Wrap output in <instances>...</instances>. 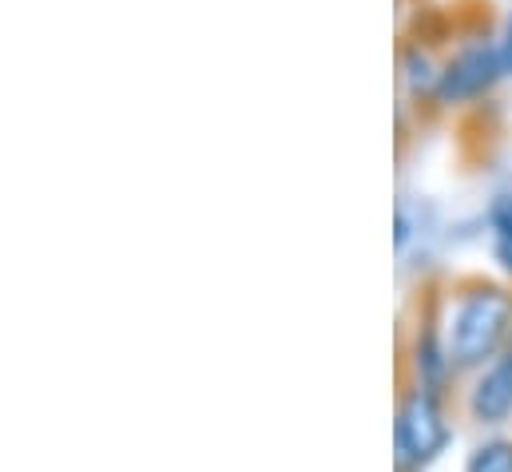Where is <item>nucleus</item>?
<instances>
[{
    "label": "nucleus",
    "instance_id": "obj_6",
    "mask_svg": "<svg viewBox=\"0 0 512 472\" xmlns=\"http://www.w3.org/2000/svg\"><path fill=\"white\" fill-rule=\"evenodd\" d=\"M413 369H417V385L429 389V393H441L445 381H449V373H457L433 318H425V322L417 326V338H413Z\"/></svg>",
    "mask_w": 512,
    "mask_h": 472
},
{
    "label": "nucleus",
    "instance_id": "obj_1",
    "mask_svg": "<svg viewBox=\"0 0 512 472\" xmlns=\"http://www.w3.org/2000/svg\"><path fill=\"white\" fill-rule=\"evenodd\" d=\"M512 338V294L497 282H469L453 294L445 350L453 369H485Z\"/></svg>",
    "mask_w": 512,
    "mask_h": 472
},
{
    "label": "nucleus",
    "instance_id": "obj_3",
    "mask_svg": "<svg viewBox=\"0 0 512 472\" xmlns=\"http://www.w3.org/2000/svg\"><path fill=\"white\" fill-rule=\"evenodd\" d=\"M449 445V421L441 413L437 393L429 389H409L397 405V425H393V457L401 472H421L433 465Z\"/></svg>",
    "mask_w": 512,
    "mask_h": 472
},
{
    "label": "nucleus",
    "instance_id": "obj_5",
    "mask_svg": "<svg viewBox=\"0 0 512 472\" xmlns=\"http://www.w3.org/2000/svg\"><path fill=\"white\" fill-rule=\"evenodd\" d=\"M441 64L445 60H437L429 52V44H421V40H405L401 44V92L417 108L421 104L433 108V96H437V84H441Z\"/></svg>",
    "mask_w": 512,
    "mask_h": 472
},
{
    "label": "nucleus",
    "instance_id": "obj_9",
    "mask_svg": "<svg viewBox=\"0 0 512 472\" xmlns=\"http://www.w3.org/2000/svg\"><path fill=\"white\" fill-rule=\"evenodd\" d=\"M413 238V219H409V207H397V227H393V246L405 250Z\"/></svg>",
    "mask_w": 512,
    "mask_h": 472
},
{
    "label": "nucleus",
    "instance_id": "obj_4",
    "mask_svg": "<svg viewBox=\"0 0 512 472\" xmlns=\"http://www.w3.org/2000/svg\"><path fill=\"white\" fill-rule=\"evenodd\" d=\"M469 413L477 425H505L512 417V342L477 373L469 389Z\"/></svg>",
    "mask_w": 512,
    "mask_h": 472
},
{
    "label": "nucleus",
    "instance_id": "obj_10",
    "mask_svg": "<svg viewBox=\"0 0 512 472\" xmlns=\"http://www.w3.org/2000/svg\"><path fill=\"white\" fill-rule=\"evenodd\" d=\"M497 44H501V60H505V76H512V8H509V16H505V24H501V36H497Z\"/></svg>",
    "mask_w": 512,
    "mask_h": 472
},
{
    "label": "nucleus",
    "instance_id": "obj_8",
    "mask_svg": "<svg viewBox=\"0 0 512 472\" xmlns=\"http://www.w3.org/2000/svg\"><path fill=\"white\" fill-rule=\"evenodd\" d=\"M465 472H512V441H489V445H481L469 457Z\"/></svg>",
    "mask_w": 512,
    "mask_h": 472
},
{
    "label": "nucleus",
    "instance_id": "obj_7",
    "mask_svg": "<svg viewBox=\"0 0 512 472\" xmlns=\"http://www.w3.org/2000/svg\"><path fill=\"white\" fill-rule=\"evenodd\" d=\"M489 231H493V258L512 274V191H501L489 203Z\"/></svg>",
    "mask_w": 512,
    "mask_h": 472
},
{
    "label": "nucleus",
    "instance_id": "obj_2",
    "mask_svg": "<svg viewBox=\"0 0 512 472\" xmlns=\"http://www.w3.org/2000/svg\"><path fill=\"white\" fill-rule=\"evenodd\" d=\"M501 80H505L501 44L489 40V36H469L465 44H457V48L445 56L433 108L449 112V108L477 104V100H485Z\"/></svg>",
    "mask_w": 512,
    "mask_h": 472
}]
</instances>
